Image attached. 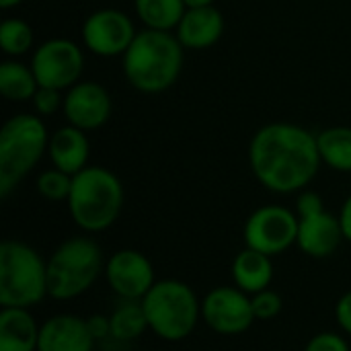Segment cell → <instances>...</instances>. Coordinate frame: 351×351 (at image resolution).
Here are the masks:
<instances>
[{
    "mask_svg": "<svg viewBox=\"0 0 351 351\" xmlns=\"http://www.w3.org/2000/svg\"><path fill=\"white\" fill-rule=\"evenodd\" d=\"M249 165L271 193H300L323 167L317 134L290 121L261 125L249 142Z\"/></svg>",
    "mask_w": 351,
    "mask_h": 351,
    "instance_id": "1",
    "label": "cell"
},
{
    "mask_svg": "<svg viewBox=\"0 0 351 351\" xmlns=\"http://www.w3.org/2000/svg\"><path fill=\"white\" fill-rule=\"evenodd\" d=\"M185 64V47L173 31L142 29L121 56L125 82L144 95H160L177 84Z\"/></svg>",
    "mask_w": 351,
    "mask_h": 351,
    "instance_id": "2",
    "label": "cell"
},
{
    "mask_svg": "<svg viewBox=\"0 0 351 351\" xmlns=\"http://www.w3.org/2000/svg\"><path fill=\"white\" fill-rule=\"evenodd\" d=\"M123 202L125 191L119 177L105 167L88 165L72 177L66 204L74 224L86 234H97L117 222Z\"/></svg>",
    "mask_w": 351,
    "mask_h": 351,
    "instance_id": "3",
    "label": "cell"
},
{
    "mask_svg": "<svg viewBox=\"0 0 351 351\" xmlns=\"http://www.w3.org/2000/svg\"><path fill=\"white\" fill-rule=\"evenodd\" d=\"M49 132L43 117L16 113L0 130V197L6 199L47 154Z\"/></svg>",
    "mask_w": 351,
    "mask_h": 351,
    "instance_id": "4",
    "label": "cell"
},
{
    "mask_svg": "<svg viewBox=\"0 0 351 351\" xmlns=\"http://www.w3.org/2000/svg\"><path fill=\"white\" fill-rule=\"evenodd\" d=\"M101 247L90 237L64 241L47 259V296L53 300H74L88 292L105 274Z\"/></svg>",
    "mask_w": 351,
    "mask_h": 351,
    "instance_id": "5",
    "label": "cell"
},
{
    "mask_svg": "<svg viewBox=\"0 0 351 351\" xmlns=\"http://www.w3.org/2000/svg\"><path fill=\"white\" fill-rule=\"evenodd\" d=\"M148 329L162 341L187 339L202 319V300L181 280H160L142 298Z\"/></svg>",
    "mask_w": 351,
    "mask_h": 351,
    "instance_id": "6",
    "label": "cell"
},
{
    "mask_svg": "<svg viewBox=\"0 0 351 351\" xmlns=\"http://www.w3.org/2000/svg\"><path fill=\"white\" fill-rule=\"evenodd\" d=\"M47 296V261L23 241L0 245L2 308H33Z\"/></svg>",
    "mask_w": 351,
    "mask_h": 351,
    "instance_id": "7",
    "label": "cell"
},
{
    "mask_svg": "<svg viewBox=\"0 0 351 351\" xmlns=\"http://www.w3.org/2000/svg\"><path fill=\"white\" fill-rule=\"evenodd\" d=\"M39 86L68 90L82 80L84 49L66 37H51L33 49L31 64Z\"/></svg>",
    "mask_w": 351,
    "mask_h": 351,
    "instance_id": "8",
    "label": "cell"
},
{
    "mask_svg": "<svg viewBox=\"0 0 351 351\" xmlns=\"http://www.w3.org/2000/svg\"><path fill=\"white\" fill-rule=\"evenodd\" d=\"M298 224L300 218L290 208L278 204L261 206L247 218L243 239L249 249L276 257L296 245Z\"/></svg>",
    "mask_w": 351,
    "mask_h": 351,
    "instance_id": "9",
    "label": "cell"
},
{
    "mask_svg": "<svg viewBox=\"0 0 351 351\" xmlns=\"http://www.w3.org/2000/svg\"><path fill=\"white\" fill-rule=\"evenodd\" d=\"M82 45L99 58H121L138 35L132 16L119 8L93 10L80 29Z\"/></svg>",
    "mask_w": 351,
    "mask_h": 351,
    "instance_id": "10",
    "label": "cell"
},
{
    "mask_svg": "<svg viewBox=\"0 0 351 351\" xmlns=\"http://www.w3.org/2000/svg\"><path fill=\"white\" fill-rule=\"evenodd\" d=\"M202 321L220 335H241L255 323L251 296L237 286H218L202 300Z\"/></svg>",
    "mask_w": 351,
    "mask_h": 351,
    "instance_id": "11",
    "label": "cell"
},
{
    "mask_svg": "<svg viewBox=\"0 0 351 351\" xmlns=\"http://www.w3.org/2000/svg\"><path fill=\"white\" fill-rule=\"evenodd\" d=\"M105 280L121 300H142L156 284L150 259L136 249H121L105 263Z\"/></svg>",
    "mask_w": 351,
    "mask_h": 351,
    "instance_id": "12",
    "label": "cell"
},
{
    "mask_svg": "<svg viewBox=\"0 0 351 351\" xmlns=\"http://www.w3.org/2000/svg\"><path fill=\"white\" fill-rule=\"evenodd\" d=\"M66 121L82 132L101 130L113 113V101L109 90L95 80H80L64 93Z\"/></svg>",
    "mask_w": 351,
    "mask_h": 351,
    "instance_id": "13",
    "label": "cell"
},
{
    "mask_svg": "<svg viewBox=\"0 0 351 351\" xmlns=\"http://www.w3.org/2000/svg\"><path fill=\"white\" fill-rule=\"evenodd\" d=\"M95 343L86 319L62 313L41 323L37 351H93Z\"/></svg>",
    "mask_w": 351,
    "mask_h": 351,
    "instance_id": "14",
    "label": "cell"
},
{
    "mask_svg": "<svg viewBox=\"0 0 351 351\" xmlns=\"http://www.w3.org/2000/svg\"><path fill=\"white\" fill-rule=\"evenodd\" d=\"M224 14L216 6L187 8L173 31L185 49L202 51L214 47L224 35Z\"/></svg>",
    "mask_w": 351,
    "mask_h": 351,
    "instance_id": "15",
    "label": "cell"
},
{
    "mask_svg": "<svg viewBox=\"0 0 351 351\" xmlns=\"http://www.w3.org/2000/svg\"><path fill=\"white\" fill-rule=\"evenodd\" d=\"M343 239L346 237H343L339 216H335L327 210L317 216L300 218L296 245L304 255H308L313 259L331 257L339 249Z\"/></svg>",
    "mask_w": 351,
    "mask_h": 351,
    "instance_id": "16",
    "label": "cell"
},
{
    "mask_svg": "<svg viewBox=\"0 0 351 351\" xmlns=\"http://www.w3.org/2000/svg\"><path fill=\"white\" fill-rule=\"evenodd\" d=\"M47 156L51 160V167L74 177L76 173H80L82 169L88 167L90 142H88L86 132H82L70 123L58 128L49 136Z\"/></svg>",
    "mask_w": 351,
    "mask_h": 351,
    "instance_id": "17",
    "label": "cell"
},
{
    "mask_svg": "<svg viewBox=\"0 0 351 351\" xmlns=\"http://www.w3.org/2000/svg\"><path fill=\"white\" fill-rule=\"evenodd\" d=\"M39 331L31 308L0 311V351H37Z\"/></svg>",
    "mask_w": 351,
    "mask_h": 351,
    "instance_id": "18",
    "label": "cell"
},
{
    "mask_svg": "<svg viewBox=\"0 0 351 351\" xmlns=\"http://www.w3.org/2000/svg\"><path fill=\"white\" fill-rule=\"evenodd\" d=\"M232 280L234 286L249 296L267 290L274 280L271 257L245 247L232 261Z\"/></svg>",
    "mask_w": 351,
    "mask_h": 351,
    "instance_id": "19",
    "label": "cell"
},
{
    "mask_svg": "<svg viewBox=\"0 0 351 351\" xmlns=\"http://www.w3.org/2000/svg\"><path fill=\"white\" fill-rule=\"evenodd\" d=\"M39 88L31 66L16 58H6L0 64V93L10 103H29Z\"/></svg>",
    "mask_w": 351,
    "mask_h": 351,
    "instance_id": "20",
    "label": "cell"
},
{
    "mask_svg": "<svg viewBox=\"0 0 351 351\" xmlns=\"http://www.w3.org/2000/svg\"><path fill=\"white\" fill-rule=\"evenodd\" d=\"M321 162L337 173H351V128L333 125L317 134Z\"/></svg>",
    "mask_w": 351,
    "mask_h": 351,
    "instance_id": "21",
    "label": "cell"
},
{
    "mask_svg": "<svg viewBox=\"0 0 351 351\" xmlns=\"http://www.w3.org/2000/svg\"><path fill=\"white\" fill-rule=\"evenodd\" d=\"M134 10L144 29L175 31L187 6L183 0H134Z\"/></svg>",
    "mask_w": 351,
    "mask_h": 351,
    "instance_id": "22",
    "label": "cell"
},
{
    "mask_svg": "<svg viewBox=\"0 0 351 351\" xmlns=\"http://www.w3.org/2000/svg\"><path fill=\"white\" fill-rule=\"evenodd\" d=\"M111 321V339L128 343L144 335L148 329L146 313L142 300H121L115 311L109 315Z\"/></svg>",
    "mask_w": 351,
    "mask_h": 351,
    "instance_id": "23",
    "label": "cell"
},
{
    "mask_svg": "<svg viewBox=\"0 0 351 351\" xmlns=\"http://www.w3.org/2000/svg\"><path fill=\"white\" fill-rule=\"evenodd\" d=\"M35 45V31L23 19H4L0 25V47L6 58H21Z\"/></svg>",
    "mask_w": 351,
    "mask_h": 351,
    "instance_id": "24",
    "label": "cell"
},
{
    "mask_svg": "<svg viewBox=\"0 0 351 351\" xmlns=\"http://www.w3.org/2000/svg\"><path fill=\"white\" fill-rule=\"evenodd\" d=\"M35 187H37V193L47 202H68L70 189H72V175L51 167L39 173Z\"/></svg>",
    "mask_w": 351,
    "mask_h": 351,
    "instance_id": "25",
    "label": "cell"
},
{
    "mask_svg": "<svg viewBox=\"0 0 351 351\" xmlns=\"http://www.w3.org/2000/svg\"><path fill=\"white\" fill-rule=\"evenodd\" d=\"M251 306H253V315L255 321H271L276 319L282 308H284V300L276 290H263L251 296Z\"/></svg>",
    "mask_w": 351,
    "mask_h": 351,
    "instance_id": "26",
    "label": "cell"
},
{
    "mask_svg": "<svg viewBox=\"0 0 351 351\" xmlns=\"http://www.w3.org/2000/svg\"><path fill=\"white\" fill-rule=\"evenodd\" d=\"M33 103V111L39 117H51L58 111L64 109V90L58 88H47V86H39L35 97L31 99Z\"/></svg>",
    "mask_w": 351,
    "mask_h": 351,
    "instance_id": "27",
    "label": "cell"
},
{
    "mask_svg": "<svg viewBox=\"0 0 351 351\" xmlns=\"http://www.w3.org/2000/svg\"><path fill=\"white\" fill-rule=\"evenodd\" d=\"M304 351H351L350 343L346 341V337H341L339 333H331V331H323L319 335H315Z\"/></svg>",
    "mask_w": 351,
    "mask_h": 351,
    "instance_id": "28",
    "label": "cell"
},
{
    "mask_svg": "<svg viewBox=\"0 0 351 351\" xmlns=\"http://www.w3.org/2000/svg\"><path fill=\"white\" fill-rule=\"evenodd\" d=\"M325 212V202L317 191L311 189H302L296 195V214L298 218H308V216H317Z\"/></svg>",
    "mask_w": 351,
    "mask_h": 351,
    "instance_id": "29",
    "label": "cell"
},
{
    "mask_svg": "<svg viewBox=\"0 0 351 351\" xmlns=\"http://www.w3.org/2000/svg\"><path fill=\"white\" fill-rule=\"evenodd\" d=\"M335 319H337V325L341 327V331L351 337V290L337 300Z\"/></svg>",
    "mask_w": 351,
    "mask_h": 351,
    "instance_id": "30",
    "label": "cell"
},
{
    "mask_svg": "<svg viewBox=\"0 0 351 351\" xmlns=\"http://www.w3.org/2000/svg\"><path fill=\"white\" fill-rule=\"evenodd\" d=\"M86 327H88V331H90V335H93L95 341H103V339L111 337V321L105 315H93V317H88L86 319Z\"/></svg>",
    "mask_w": 351,
    "mask_h": 351,
    "instance_id": "31",
    "label": "cell"
},
{
    "mask_svg": "<svg viewBox=\"0 0 351 351\" xmlns=\"http://www.w3.org/2000/svg\"><path fill=\"white\" fill-rule=\"evenodd\" d=\"M339 222H341L346 241L351 243V193L346 197V202H343V206L339 210Z\"/></svg>",
    "mask_w": 351,
    "mask_h": 351,
    "instance_id": "32",
    "label": "cell"
},
{
    "mask_svg": "<svg viewBox=\"0 0 351 351\" xmlns=\"http://www.w3.org/2000/svg\"><path fill=\"white\" fill-rule=\"evenodd\" d=\"M187 8H199V6H214L216 0H183Z\"/></svg>",
    "mask_w": 351,
    "mask_h": 351,
    "instance_id": "33",
    "label": "cell"
},
{
    "mask_svg": "<svg viewBox=\"0 0 351 351\" xmlns=\"http://www.w3.org/2000/svg\"><path fill=\"white\" fill-rule=\"evenodd\" d=\"M23 2L25 0H0V6H2V10H10V8H16Z\"/></svg>",
    "mask_w": 351,
    "mask_h": 351,
    "instance_id": "34",
    "label": "cell"
}]
</instances>
